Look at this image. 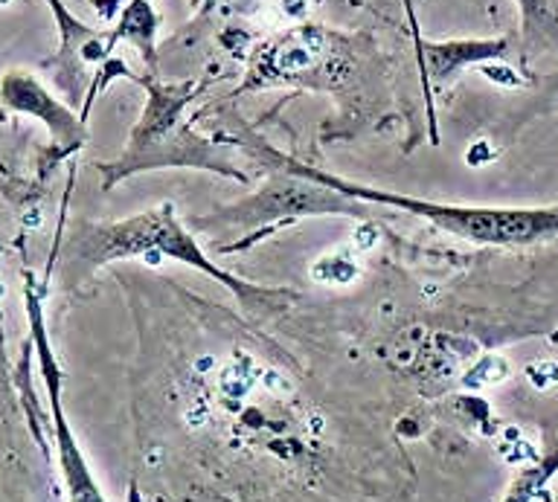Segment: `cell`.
<instances>
[{
    "label": "cell",
    "mask_w": 558,
    "mask_h": 502,
    "mask_svg": "<svg viewBox=\"0 0 558 502\" xmlns=\"http://www.w3.org/2000/svg\"><path fill=\"white\" fill-rule=\"evenodd\" d=\"M143 85L148 90L146 111L131 131L129 148L122 151L120 163L102 166V172L108 174L105 186L120 183L134 172L157 169V166H195V169H209V172L244 181V174L233 163H227L225 155L213 143L195 137L183 120L186 105L198 94V87L157 85V82H143Z\"/></svg>",
    "instance_id": "obj_1"
},
{
    "label": "cell",
    "mask_w": 558,
    "mask_h": 502,
    "mask_svg": "<svg viewBox=\"0 0 558 502\" xmlns=\"http://www.w3.org/2000/svg\"><path fill=\"white\" fill-rule=\"evenodd\" d=\"M73 250L78 259L87 265H102L111 259H131V256H146V259H178L186 261L201 273L218 279L221 285L233 287L239 294H247L253 287H244L239 279H233L225 270H218L213 261L201 253V247L192 242V235L174 221V209L169 204L134 216L120 224H85L73 238Z\"/></svg>",
    "instance_id": "obj_2"
},
{
    "label": "cell",
    "mask_w": 558,
    "mask_h": 502,
    "mask_svg": "<svg viewBox=\"0 0 558 502\" xmlns=\"http://www.w3.org/2000/svg\"><path fill=\"white\" fill-rule=\"evenodd\" d=\"M29 320H33L35 346H38V355H41L44 381H47V390H50L52 421H56V442H59V462H61V474H64V486H68L70 502H105L102 491H99V486H96L94 474H90V468H87L85 456H82L76 439H73V430H70L68 418H64V413H61L59 369H56L52 352L50 346H47L41 308H38L35 299H29Z\"/></svg>",
    "instance_id": "obj_3"
},
{
    "label": "cell",
    "mask_w": 558,
    "mask_h": 502,
    "mask_svg": "<svg viewBox=\"0 0 558 502\" xmlns=\"http://www.w3.org/2000/svg\"><path fill=\"white\" fill-rule=\"evenodd\" d=\"M0 102L12 111L41 117L56 137H68L70 143H78V137H82V128L70 117V111H64L29 73H9L0 85Z\"/></svg>",
    "instance_id": "obj_4"
},
{
    "label": "cell",
    "mask_w": 558,
    "mask_h": 502,
    "mask_svg": "<svg viewBox=\"0 0 558 502\" xmlns=\"http://www.w3.org/2000/svg\"><path fill=\"white\" fill-rule=\"evenodd\" d=\"M416 50L422 70L427 76L448 78L453 70L462 64H477L483 59H495L504 52V41H448V44H427L416 35Z\"/></svg>",
    "instance_id": "obj_5"
},
{
    "label": "cell",
    "mask_w": 558,
    "mask_h": 502,
    "mask_svg": "<svg viewBox=\"0 0 558 502\" xmlns=\"http://www.w3.org/2000/svg\"><path fill=\"white\" fill-rule=\"evenodd\" d=\"M155 35H157V15L155 9L148 7V0H131L125 12H122L120 29L111 35L113 41L117 38H125L143 52V59L151 64L155 61Z\"/></svg>",
    "instance_id": "obj_6"
},
{
    "label": "cell",
    "mask_w": 558,
    "mask_h": 502,
    "mask_svg": "<svg viewBox=\"0 0 558 502\" xmlns=\"http://www.w3.org/2000/svg\"><path fill=\"white\" fill-rule=\"evenodd\" d=\"M317 56H320V35H291L274 56V68L277 73H300L312 68Z\"/></svg>",
    "instance_id": "obj_7"
},
{
    "label": "cell",
    "mask_w": 558,
    "mask_h": 502,
    "mask_svg": "<svg viewBox=\"0 0 558 502\" xmlns=\"http://www.w3.org/2000/svg\"><path fill=\"white\" fill-rule=\"evenodd\" d=\"M357 265L352 261L349 253H329L323 259L314 261L312 279L314 282H331V285H347V282H355Z\"/></svg>",
    "instance_id": "obj_8"
},
{
    "label": "cell",
    "mask_w": 558,
    "mask_h": 502,
    "mask_svg": "<svg viewBox=\"0 0 558 502\" xmlns=\"http://www.w3.org/2000/svg\"><path fill=\"white\" fill-rule=\"evenodd\" d=\"M50 3H52V9H56V15H59L61 33H64V38H68V41H78V38H90V33H87L85 26L76 24V21H73V15H68V12L61 9L59 0H50Z\"/></svg>",
    "instance_id": "obj_9"
},
{
    "label": "cell",
    "mask_w": 558,
    "mask_h": 502,
    "mask_svg": "<svg viewBox=\"0 0 558 502\" xmlns=\"http://www.w3.org/2000/svg\"><path fill=\"white\" fill-rule=\"evenodd\" d=\"M523 15H526V26H544L549 24V3L547 0H521Z\"/></svg>",
    "instance_id": "obj_10"
},
{
    "label": "cell",
    "mask_w": 558,
    "mask_h": 502,
    "mask_svg": "<svg viewBox=\"0 0 558 502\" xmlns=\"http://www.w3.org/2000/svg\"><path fill=\"white\" fill-rule=\"evenodd\" d=\"M483 73H486L488 78H495V82H504V85H521L512 70H500L495 68V64H488V68H483Z\"/></svg>",
    "instance_id": "obj_11"
}]
</instances>
